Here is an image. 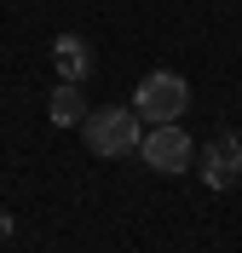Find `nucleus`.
Listing matches in <instances>:
<instances>
[{
    "label": "nucleus",
    "instance_id": "nucleus-1",
    "mask_svg": "<svg viewBox=\"0 0 242 253\" xmlns=\"http://www.w3.org/2000/svg\"><path fill=\"white\" fill-rule=\"evenodd\" d=\"M81 138L93 156H139V138H145V121L133 115V104H104V110H87L81 121Z\"/></svg>",
    "mask_w": 242,
    "mask_h": 253
},
{
    "label": "nucleus",
    "instance_id": "nucleus-2",
    "mask_svg": "<svg viewBox=\"0 0 242 253\" xmlns=\"http://www.w3.org/2000/svg\"><path fill=\"white\" fill-rule=\"evenodd\" d=\"M185 110H191V86H185V75H173V69L145 75L139 92H133V115H139L145 126H167V121H179Z\"/></svg>",
    "mask_w": 242,
    "mask_h": 253
},
{
    "label": "nucleus",
    "instance_id": "nucleus-3",
    "mask_svg": "<svg viewBox=\"0 0 242 253\" xmlns=\"http://www.w3.org/2000/svg\"><path fill=\"white\" fill-rule=\"evenodd\" d=\"M139 156H145V167L150 173H185V167H196V144H191V132L179 121H167V126H145V138H139Z\"/></svg>",
    "mask_w": 242,
    "mask_h": 253
},
{
    "label": "nucleus",
    "instance_id": "nucleus-4",
    "mask_svg": "<svg viewBox=\"0 0 242 253\" xmlns=\"http://www.w3.org/2000/svg\"><path fill=\"white\" fill-rule=\"evenodd\" d=\"M196 173L208 190H231L242 178V132H213L208 150H196Z\"/></svg>",
    "mask_w": 242,
    "mask_h": 253
},
{
    "label": "nucleus",
    "instance_id": "nucleus-5",
    "mask_svg": "<svg viewBox=\"0 0 242 253\" xmlns=\"http://www.w3.org/2000/svg\"><path fill=\"white\" fill-rule=\"evenodd\" d=\"M52 58H58V75L75 81V86L93 75V46H87L81 35H58V41H52Z\"/></svg>",
    "mask_w": 242,
    "mask_h": 253
},
{
    "label": "nucleus",
    "instance_id": "nucleus-6",
    "mask_svg": "<svg viewBox=\"0 0 242 253\" xmlns=\"http://www.w3.org/2000/svg\"><path fill=\"white\" fill-rule=\"evenodd\" d=\"M52 121H58V126L87 121V98H81V86H75V81H58V92H52Z\"/></svg>",
    "mask_w": 242,
    "mask_h": 253
},
{
    "label": "nucleus",
    "instance_id": "nucleus-7",
    "mask_svg": "<svg viewBox=\"0 0 242 253\" xmlns=\"http://www.w3.org/2000/svg\"><path fill=\"white\" fill-rule=\"evenodd\" d=\"M12 236V213H6V207H0V242Z\"/></svg>",
    "mask_w": 242,
    "mask_h": 253
}]
</instances>
